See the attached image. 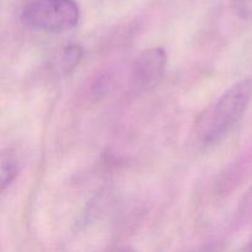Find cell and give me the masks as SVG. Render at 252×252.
<instances>
[{
	"label": "cell",
	"mask_w": 252,
	"mask_h": 252,
	"mask_svg": "<svg viewBox=\"0 0 252 252\" xmlns=\"http://www.w3.org/2000/svg\"><path fill=\"white\" fill-rule=\"evenodd\" d=\"M166 66V53L162 48L155 47L143 51L133 63V78L138 88L152 90L164 75Z\"/></svg>",
	"instance_id": "3"
},
{
	"label": "cell",
	"mask_w": 252,
	"mask_h": 252,
	"mask_svg": "<svg viewBox=\"0 0 252 252\" xmlns=\"http://www.w3.org/2000/svg\"><path fill=\"white\" fill-rule=\"evenodd\" d=\"M19 174V165L15 155L11 152L2 153L1 155V180H0V187L1 192H5L7 187L11 186L14 180Z\"/></svg>",
	"instance_id": "5"
},
{
	"label": "cell",
	"mask_w": 252,
	"mask_h": 252,
	"mask_svg": "<svg viewBox=\"0 0 252 252\" xmlns=\"http://www.w3.org/2000/svg\"><path fill=\"white\" fill-rule=\"evenodd\" d=\"M84 51L78 44H68L61 51L56 58L54 65L63 74H70L83 59Z\"/></svg>",
	"instance_id": "4"
},
{
	"label": "cell",
	"mask_w": 252,
	"mask_h": 252,
	"mask_svg": "<svg viewBox=\"0 0 252 252\" xmlns=\"http://www.w3.org/2000/svg\"><path fill=\"white\" fill-rule=\"evenodd\" d=\"M233 7L239 17L252 21V0H233Z\"/></svg>",
	"instance_id": "6"
},
{
	"label": "cell",
	"mask_w": 252,
	"mask_h": 252,
	"mask_svg": "<svg viewBox=\"0 0 252 252\" xmlns=\"http://www.w3.org/2000/svg\"><path fill=\"white\" fill-rule=\"evenodd\" d=\"M22 20L36 31L63 33L76 27L80 7L75 0H32L22 11Z\"/></svg>",
	"instance_id": "2"
},
{
	"label": "cell",
	"mask_w": 252,
	"mask_h": 252,
	"mask_svg": "<svg viewBox=\"0 0 252 252\" xmlns=\"http://www.w3.org/2000/svg\"><path fill=\"white\" fill-rule=\"evenodd\" d=\"M251 100V78L234 84L197 117L192 130L194 143L198 147L208 148L220 142L240 122Z\"/></svg>",
	"instance_id": "1"
}]
</instances>
